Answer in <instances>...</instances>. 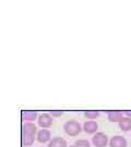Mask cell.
I'll list each match as a JSON object with an SVG mask.
<instances>
[{
  "label": "cell",
  "instance_id": "cell-2",
  "mask_svg": "<svg viewBox=\"0 0 131 147\" xmlns=\"http://www.w3.org/2000/svg\"><path fill=\"white\" fill-rule=\"evenodd\" d=\"M82 130H83V127L75 120L67 121L63 124V131L66 132V134H68L69 136H77L82 132Z\"/></svg>",
  "mask_w": 131,
  "mask_h": 147
},
{
  "label": "cell",
  "instance_id": "cell-1",
  "mask_svg": "<svg viewBox=\"0 0 131 147\" xmlns=\"http://www.w3.org/2000/svg\"><path fill=\"white\" fill-rule=\"evenodd\" d=\"M36 132L37 127L33 122H25L22 125V145L25 147L32 146L35 141Z\"/></svg>",
  "mask_w": 131,
  "mask_h": 147
},
{
  "label": "cell",
  "instance_id": "cell-6",
  "mask_svg": "<svg viewBox=\"0 0 131 147\" xmlns=\"http://www.w3.org/2000/svg\"><path fill=\"white\" fill-rule=\"evenodd\" d=\"M127 145H128L127 140L124 136H120V135L113 136L109 141L110 147H127Z\"/></svg>",
  "mask_w": 131,
  "mask_h": 147
},
{
  "label": "cell",
  "instance_id": "cell-3",
  "mask_svg": "<svg viewBox=\"0 0 131 147\" xmlns=\"http://www.w3.org/2000/svg\"><path fill=\"white\" fill-rule=\"evenodd\" d=\"M92 143L95 147H106L108 144V136L103 132H97L92 137Z\"/></svg>",
  "mask_w": 131,
  "mask_h": 147
},
{
  "label": "cell",
  "instance_id": "cell-10",
  "mask_svg": "<svg viewBox=\"0 0 131 147\" xmlns=\"http://www.w3.org/2000/svg\"><path fill=\"white\" fill-rule=\"evenodd\" d=\"M38 117L36 111H22V120L25 122H32Z\"/></svg>",
  "mask_w": 131,
  "mask_h": 147
},
{
  "label": "cell",
  "instance_id": "cell-9",
  "mask_svg": "<svg viewBox=\"0 0 131 147\" xmlns=\"http://www.w3.org/2000/svg\"><path fill=\"white\" fill-rule=\"evenodd\" d=\"M124 118V113L121 111H109L107 113V119L109 122H120Z\"/></svg>",
  "mask_w": 131,
  "mask_h": 147
},
{
  "label": "cell",
  "instance_id": "cell-16",
  "mask_svg": "<svg viewBox=\"0 0 131 147\" xmlns=\"http://www.w3.org/2000/svg\"><path fill=\"white\" fill-rule=\"evenodd\" d=\"M70 147H75V146H74V145H73V146H70Z\"/></svg>",
  "mask_w": 131,
  "mask_h": 147
},
{
  "label": "cell",
  "instance_id": "cell-15",
  "mask_svg": "<svg viewBox=\"0 0 131 147\" xmlns=\"http://www.w3.org/2000/svg\"><path fill=\"white\" fill-rule=\"evenodd\" d=\"M124 113H125V116H126V117H128V118H131V110H127V111H125Z\"/></svg>",
  "mask_w": 131,
  "mask_h": 147
},
{
  "label": "cell",
  "instance_id": "cell-13",
  "mask_svg": "<svg viewBox=\"0 0 131 147\" xmlns=\"http://www.w3.org/2000/svg\"><path fill=\"white\" fill-rule=\"evenodd\" d=\"M74 146L75 147H91L89 141L86 140H78L77 142L74 143Z\"/></svg>",
  "mask_w": 131,
  "mask_h": 147
},
{
  "label": "cell",
  "instance_id": "cell-11",
  "mask_svg": "<svg viewBox=\"0 0 131 147\" xmlns=\"http://www.w3.org/2000/svg\"><path fill=\"white\" fill-rule=\"evenodd\" d=\"M118 124H119V129H120L121 131H124V132L130 131L131 130V118L124 117Z\"/></svg>",
  "mask_w": 131,
  "mask_h": 147
},
{
  "label": "cell",
  "instance_id": "cell-14",
  "mask_svg": "<svg viewBox=\"0 0 131 147\" xmlns=\"http://www.w3.org/2000/svg\"><path fill=\"white\" fill-rule=\"evenodd\" d=\"M50 113V116L52 117V118H57V117H60L63 115V111H59V110H55V111H50L49 112Z\"/></svg>",
  "mask_w": 131,
  "mask_h": 147
},
{
  "label": "cell",
  "instance_id": "cell-4",
  "mask_svg": "<svg viewBox=\"0 0 131 147\" xmlns=\"http://www.w3.org/2000/svg\"><path fill=\"white\" fill-rule=\"evenodd\" d=\"M52 121L54 118L50 116V113H42L39 115V117L37 118V122H38V125L43 127V129H48L52 125Z\"/></svg>",
  "mask_w": 131,
  "mask_h": 147
},
{
  "label": "cell",
  "instance_id": "cell-7",
  "mask_svg": "<svg viewBox=\"0 0 131 147\" xmlns=\"http://www.w3.org/2000/svg\"><path fill=\"white\" fill-rule=\"evenodd\" d=\"M97 129H98V124L97 122L94 120H89L86 121L83 124V131L88 134H95L97 133Z\"/></svg>",
  "mask_w": 131,
  "mask_h": 147
},
{
  "label": "cell",
  "instance_id": "cell-5",
  "mask_svg": "<svg viewBox=\"0 0 131 147\" xmlns=\"http://www.w3.org/2000/svg\"><path fill=\"white\" fill-rule=\"evenodd\" d=\"M52 138V133L49 130L47 129H42L41 131L37 132V135H36V141L38 143H47V142H50Z\"/></svg>",
  "mask_w": 131,
  "mask_h": 147
},
{
  "label": "cell",
  "instance_id": "cell-12",
  "mask_svg": "<svg viewBox=\"0 0 131 147\" xmlns=\"http://www.w3.org/2000/svg\"><path fill=\"white\" fill-rule=\"evenodd\" d=\"M84 117L88 118L89 120H95L96 118L100 117V112L98 111H85L84 112Z\"/></svg>",
  "mask_w": 131,
  "mask_h": 147
},
{
  "label": "cell",
  "instance_id": "cell-8",
  "mask_svg": "<svg viewBox=\"0 0 131 147\" xmlns=\"http://www.w3.org/2000/svg\"><path fill=\"white\" fill-rule=\"evenodd\" d=\"M47 147H67V141L60 136L54 137L52 141L48 143Z\"/></svg>",
  "mask_w": 131,
  "mask_h": 147
}]
</instances>
